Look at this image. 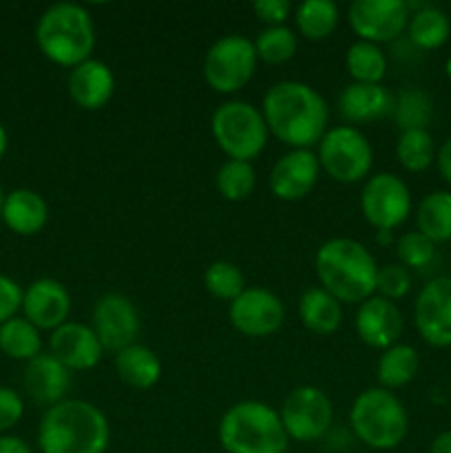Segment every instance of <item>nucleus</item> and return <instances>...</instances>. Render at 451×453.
<instances>
[{
    "instance_id": "7",
    "label": "nucleus",
    "mask_w": 451,
    "mask_h": 453,
    "mask_svg": "<svg viewBox=\"0 0 451 453\" xmlns=\"http://www.w3.org/2000/svg\"><path fill=\"white\" fill-rule=\"evenodd\" d=\"M210 131L228 159L252 162L268 146V124L259 106L246 100H226L212 113Z\"/></svg>"
},
{
    "instance_id": "32",
    "label": "nucleus",
    "mask_w": 451,
    "mask_h": 453,
    "mask_svg": "<svg viewBox=\"0 0 451 453\" xmlns=\"http://www.w3.org/2000/svg\"><path fill=\"white\" fill-rule=\"evenodd\" d=\"M396 159L407 173H423L436 162V142L427 128L401 131L396 140Z\"/></svg>"
},
{
    "instance_id": "33",
    "label": "nucleus",
    "mask_w": 451,
    "mask_h": 453,
    "mask_svg": "<svg viewBox=\"0 0 451 453\" xmlns=\"http://www.w3.org/2000/svg\"><path fill=\"white\" fill-rule=\"evenodd\" d=\"M255 44V51L259 62L265 65H286L292 58L296 56V49H299V38H296V31L290 29L287 25L281 27H265L256 34V38L252 40Z\"/></svg>"
},
{
    "instance_id": "6",
    "label": "nucleus",
    "mask_w": 451,
    "mask_h": 453,
    "mask_svg": "<svg viewBox=\"0 0 451 453\" xmlns=\"http://www.w3.org/2000/svg\"><path fill=\"white\" fill-rule=\"evenodd\" d=\"M349 427L370 449L392 451L401 447L409 434V414L396 394L376 385L354 398Z\"/></svg>"
},
{
    "instance_id": "29",
    "label": "nucleus",
    "mask_w": 451,
    "mask_h": 453,
    "mask_svg": "<svg viewBox=\"0 0 451 453\" xmlns=\"http://www.w3.org/2000/svg\"><path fill=\"white\" fill-rule=\"evenodd\" d=\"M340 20L339 4L332 0H303L294 9V25L299 35L312 42L327 40L336 31Z\"/></svg>"
},
{
    "instance_id": "21",
    "label": "nucleus",
    "mask_w": 451,
    "mask_h": 453,
    "mask_svg": "<svg viewBox=\"0 0 451 453\" xmlns=\"http://www.w3.org/2000/svg\"><path fill=\"white\" fill-rule=\"evenodd\" d=\"M22 385L31 401L44 407H53L66 398V392L71 388V372L53 354L42 352L25 365Z\"/></svg>"
},
{
    "instance_id": "41",
    "label": "nucleus",
    "mask_w": 451,
    "mask_h": 453,
    "mask_svg": "<svg viewBox=\"0 0 451 453\" xmlns=\"http://www.w3.org/2000/svg\"><path fill=\"white\" fill-rule=\"evenodd\" d=\"M22 288L16 279L0 274V326L18 317L22 308Z\"/></svg>"
},
{
    "instance_id": "5",
    "label": "nucleus",
    "mask_w": 451,
    "mask_h": 453,
    "mask_svg": "<svg viewBox=\"0 0 451 453\" xmlns=\"http://www.w3.org/2000/svg\"><path fill=\"white\" fill-rule=\"evenodd\" d=\"M217 441L226 453H286L287 438L279 410L264 401H239L221 414Z\"/></svg>"
},
{
    "instance_id": "15",
    "label": "nucleus",
    "mask_w": 451,
    "mask_h": 453,
    "mask_svg": "<svg viewBox=\"0 0 451 453\" xmlns=\"http://www.w3.org/2000/svg\"><path fill=\"white\" fill-rule=\"evenodd\" d=\"M414 326L432 348H451V277L424 283L414 301Z\"/></svg>"
},
{
    "instance_id": "1",
    "label": "nucleus",
    "mask_w": 451,
    "mask_h": 453,
    "mask_svg": "<svg viewBox=\"0 0 451 453\" xmlns=\"http://www.w3.org/2000/svg\"><path fill=\"white\" fill-rule=\"evenodd\" d=\"M261 113L270 135L290 150H312L327 133L330 106L327 100L299 80H281L265 91Z\"/></svg>"
},
{
    "instance_id": "34",
    "label": "nucleus",
    "mask_w": 451,
    "mask_h": 453,
    "mask_svg": "<svg viewBox=\"0 0 451 453\" xmlns=\"http://www.w3.org/2000/svg\"><path fill=\"white\" fill-rule=\"evenodd\" d=\"M217 193L226 202H243L250 197L256 188V171L252 162H239V159H226L215 175Z\"/></svg>"
},
{
    "instance_id": "44",
    "label": "nucleus",
    "mask_w": 451,
    "mask_h": 453,
    "mask_svg": "<svg viewBox=\"0 0 451 453\" xmlns=\"http://www.w3.org/2000/svg\"><path fill=\"white\" fill-rule=\"evenodd\" d=\"M429 453H451V429L438 434L429 445Z\"/></svg>"
},
{
    "instance_id": "40",
    "label": "nucleus",
    "mask_w": 451,
    "mask_h": 453,
    "mask_svg": "<svg viewBox=\"0 0 451 453\" xmlns=\"http://www.w3.org/2000/svg\"><path fill=\"white\" fill-rule=\"evenodd\" d=\"M252 13L265 27H281L294 13V7L287 0H256L252 4Z\"/></svg>"
},
{
    "instance_id": "10",
    "label": "nucleus",
    "mask_w": 451,
    "mask_h": 453,
    "mask_svg": "<svg viewBox=\"0 0 451 453\" xmlns=\"http://www.w3.org/2000/svg\"><path fill=\"white\" fill-rule=\"evenodd\" d=\"M411 190L394 173L367 177L361 190V215L376 233H394L411 215Z\"/></svg>"
},
{
    "instance_id": "24",
    "label": "nucleus",
    "mask_w": 451,
    "mask_h": 453,
    "mask_svg": "<svg viewBox=\"0 0 451 453\" xmlns=\"http://www.w3.org/2000/svg\"><path fill=\"white\" fill-rule=\"evenodd\" d=\"M299 321L312 334L332 336L343 326V303L321 286L308 288L299 299Z\"/></svg>"
},
{
    "instance_id": "23",
    "label": "nucleus",
    "mask_w": 451,
    "mask_h": 453,
    "mask_svg": "<svg viewBox=\"0 0 451 453\" xmlns=\"http://www.w3.org/2000/svg\"><path fill=\"white\" fill-rule=\"evenodd\" d=\"M0 219L13 234L34 237L49 224V203L38 190L13 188L4 195Z\"/></svg>"
},
{
    "instance_id": "37",
    "label": "nucleus",
    "mask_w": 451,
    "mask_h": 453,
    "mask_svg": "<svg viewBox=\"0 0 451 453\" xmlns=\"http://www.w3.org/2000/svg\"><path fill=\"white\" fill-rule=\"evenodd\" d=\"M394 246H396L398 264L405 265L407 270L427 268L433 261V257H436V243L429 242V239L424 237V234H420L418 230L402 233L401 237L394 242Z\"/></svg>"
},
{
    "instance_id": "42",
    "label": "nucleus",
    "mask_w": 451,
    "mask_h": 453,
    "mask_svg": "<svg viewBox=\"0 0 451 453\" xmlns=\"http://www.w3.org/2000/svg\"><path fill=\"white\" fill-rule=\"evenodd\" d=\"M436 166L442 180L451 186V137H447L440 149L436 150Z\"/></svg>"
},
{
    "instance_id": "4",
    "label": "nucleus",
    "mask_w": 451,
    "mask_h": 453,
    "mask_svg": "<svg viewBox=\"0 0 451 453\" xmlns=\"http://www.w3.org/2000/svg\"><path fill=\"white\" fill-rule=\"evenodd\" d=\"M96 40L93 16L78 3L49 4L35 22V42L40 53L62 69L71 71L91 60Z\"/></svg>"
},
{
    "instance_id": "3",
    "label": "nucleus",
    "mask_w": 451,
    "mask_h": 453,
    "mask_svg": "<svg viewBox=\"0 0 451 453\" xmlns=\"http://www.w3.org/2000/svg\"><path fill=\"white\" fill-rule=\"evenodd\" d=\"M111 425L104 411L82 398L47 407L38 425L40 453H106Z\"/></svg>"
},
{
    "instance_id": "17",
    "label": "nucleus",
    "mask_w": 451,
    "mask_h": 453,
    "mask_svg": "<svg viewBox=\"0 0 451 453\" xmlns=\"http://www.w3.org/2000/svg\"><path fill=\"white\" fill-rule=\"evenodd\" d=\"M354 330L363 345L371 349H387L398 343L405 330V319L394 301L374 295L363 301L354 317Z\"/></svg>"
},
{
    "instance_id": "27",
    "label": "nucleus",
    "mask_w": 451,
    "mask_h": 453,
    "mask_svg": "<svg viewBox=\"0 0 451 453\" xmlns=\"http://www.w3.org/2000/svg\"><path fill=\"white\" fill-rule=\"evenodd\" d=\"M416 230L432 243L451 242V193L433 190L416 208Z\"/></svg>"
},
{
    "instance_id": "31",
    "label": "nucleus",
    "mask_w": 451,
    "mask_h": 453,
    "mask_svg": "<svg viewBox=\"0 0 451 453\" xmlns=\"http://www.w3.org/2000/svg\"><path fill=\"white\" fill-rule=\"evenodd\" d=\"M345 71L352 82L383 84L387 73V56L378 44L356 40L345 51Z\"/></svg>"
},
{
    "instance_id": "30",
    "label": "nucleus",
    "mask_w": 451,
    "mask_h": 453,
    "mask_svg": "<svg viewBox=\"0 0 451 453\" xmlns=\"http://www.w3.org/2000/svg\"><path fill=\"white\" fill-rule=\"evenodd\" d=\"M0 352L13 361L29 363L42 354V334L25 317H13L0 326Z\"/></svg>"
},
{
    "instance_id": "39",
    "label": "nucleus",
    "mask_w": 451,
    "mask_h": 453,
    "mask_svg": "<svg viewBox=\"0 0 451 453\" xmlns=\"http://www.w3.org/2000/svg\"><path fill=\"white\" fill-rule=\"evenodd\" d=\"M25 416V401L13 388L0 385V436L16 427Z\"/></svg>"
},
{
    "instance_id": "46",
    "label": "nucleus",
    "mask_w": 451,
    "mask_h": 453,
    "mask_svg": "<svg viewBox=\"0 0 451 453\" xmlns=\"http://www.w3.org/2000/svg\"><path fill=\"white\" fill-rule=\"evenodd\" d=\"M445 73H447V78L451 80V56H449V60L445 62Z\"/></svg>"
},
{
    "instance_id": "47",
    "label": "nucleus",
    "mask_w": 451,
    "mask_h": 453,
    "mask_svg": "<svg viewBox=\"0 0 451 453\" xmlns=\"http://www.w3.org/2000/svg\"><path fill=\"white\" fill-rule=\"evenodd\" d=\"M4 190H3V186H0V212H3V203H4Z\"/></svg>"
},
{
    "instance_id": "25",
    "label": "nucleus",
    "mask_w": 451,
    "mask_h": 453,
    "mask_svg": "<svg viewBox=\"0 0 451 453\" xmlns=\"http://www.w3.org/2000/svg\"><path fill=\"white\" fill-rule=\"evenodd\" d=\"M115 374L126 388L146 392L162 379V361L149 345L133 343L115 354Z\"/></svg>"
},
{
    "instance_id": "22",
    "label": "nucleus",
    "mask_w": 451,
    "mask_h": 453,
    "mask_svg": "<svg viewBox=\"0 0 451 453\" xmlns=\"http://www.w3.org/2000/svg\"><path fill=\"white\" fill-rule=\"evenodd\" d=\"M339 115L349 127L376 122L392 113L394 96L383 84H361L352 82L340 91L339 96Z\"/></svg>"
},
{
    "instance_id": "26",
    "label": "nucleus",
    "mask_w": 451,
    "mask_h": 453,
    "mask_svg": "<svg viewBox=\"0 0 451 453\" xmlns=\"http://www.w3.org/2000/svg\"><path fill=\"white\" fill-rule=\"evenodd\" d=\"M420 372V354L414 345L396 343L392 348L383 349L376 363V380L378 388L396 392L405 388L418 376Z\"/></svg>"
},
{
    "instance_id": "38",
    "label": "nucleus",
    "mask_w": 451,
    "mask_h": 453,
    "mask_svg": "<svg viewBox=\"0 0 451 453\" xmlns=\"http://www.w3.org/2000/svg\"><path fill=\"white\" fill-rule=\"evenodd\" d=\"M411 290V273L401 264H387L376 274V295L387 301H401Z\"/></svg>"
},
{
    "instance_id": "13",
    "label": "nucleus",
    "mask_w": 451,
    "mask_h": 453,
    "mask_svg": "<svg viewBox=\"0 0 451 453\" xmlns=\"http://www.w3.org/2000/svg\"><path fill=\"white\" fill-rule=\"evenodd\" d=\"M230 326L248 339H268L281 330L286 305L281 296L268 288H246L228 303Z\"/></svg>"
},
{
    "instance_id": "8",
    "label": "nucleus",
    "mask_w": 451,
    "mask_h": 453,
    "mask_svg": "<svg viewBox=\"0 0 451 453\" xmlns=\"http://www.w3.org/2000/svg\"><path fill=\"white\" fill-rule=\"evenodd\" d=\"M314 153H317L321 173L339 184L365 181L374 166L371 142L361 128L349 127V124L327 128Z\"/></svg>"
},
{
    "instance_id": "35",
    "label": "nucleus",
    "mask_w": 451,
    "mask_h": 453,
    "mask_svg": "<svg viewBox=\"0 0 451 453\" xmlns=\"http://www.w3.org/2000/svg\"><path fill=\"white\" fill-rule=\"evenodd\" d=\"M433 104L432 97L420 88H405L394 97L392 118L401 131H416V128H427L432 122Z\"/></svg>"
},
{
    "instance_id": "45",
    "label": "nucleus",
    "mask_w": 451,
    "mask_h": 453,
    "mask_svg": "<svg viewBox=\"0 0 451 453\" xmlns=\"http://www.w3.org/2000/svg\"><path fill=\"white\" fill-rule=\"evenodd\" d=\"M7 146H9V133L7 128H4V124L0 122V159H3L4 153H7Z\"/></svg>"
},
{
    "instance_id": "28",
    "label": "nucleus",
    "mask_w": 451,
    "mask_h": 453,
    "mask_svg": "<svg viewBox=\"0 0 451 453\" xmlns=\"http://www.w3.org/2000/svg\"><path fill=\"white\" fill-rule=\"evenodd\" d=\"M409 42L420 51H433L440 49L451 35V22L442 9L424 4V7L411 12L409 25H407Z\"/></svg>"
},
{
    "instance_id": "43",
    "label": "nucleus",
    "mask_w": 451,
    "mask_h": 453,
    "mask_svg": "<svg viewBox=\"0 0 451 453\" xmlns=\"http://www.w3.org/2000/svg\"><path fill=\"white\" fill-rule=\"evenodd\" d=\"M0 453H34L31 447L27 445L22 438L11 436V434H3L0 436Z\"/></svg>"
},
{
    "instance_id": "9",
    "label": "nucleus",
    "mask_w": 451,
    "mask_h": 453,
    "mask_svg": "<svg viewBox=\"0 0 451 453\" xmlns=\"http://www.w3.org/2000/svg\"><path fill=\"white\" fill-rule=\"evenodd\" d=\"M259 58L250 38L241 34L221 35L208 47L202 73L208 87L221 96H234L255 75Z\"/></svg>"
},
{
    "instance_id": "12",
    "label": "nucleus",
    "mask_w": 451,
    "mask_h": 453,
    "mask_svg": "<svg viewBox=\"0 0 451 453\" xmlns=\"http://www.w3.org/2000/svg\"><path fill=\"white\" fill-rule=\"evenodd\" d=\"M411 18V4L405 0H354L348 9V22L358 40L387 44L401 38Z\"/></svg>"
},
{
    "instance_id": "11",
    "label": "nucleus",
    "mask_w": 451,
    "mask_h": 453,
    "mask_svg": "<svg viewBox=\"0 0 451 453\" xmlns=\"http://www.w3.org/2000/svg\"><path fill=\"white\" fill-rule=\"evenodd\" d=\"M287 438L296 442H317L330 432L334 420L332 398L314 385H299L279 407Z\"/></svg>"
},
{
    "instance_id": "19",
    "label": "nucleus",
    "mask_w": 451,
    "mask_h": 453,
    "mask_svg": "<svg viewBox=\"0 0 451 453\" xmlns=\"http://www.w3.org/2000/svg\"><path fill=\"white\" fill-rule=\"evenodd\" d=\"M49 354H53L73 374V372H88L97 367L104 348L91 326L66 321L49 336Z\"/></svg>"
},
{
    "instance_id": "18",
    "label": "nucleus",
    "mask_w": 451,
    "mask_h": 453,
    "mask_svg": "<svg viewBox=\"0 0 451 453\" xmlns=\"http://www.w3.org/2000/svg\"><path fill=\"white\" fill-rule=\"evenodd\" d=\"M22 317L40 332L57 330L69 321L71 295L57 279L40 277L22 292Z\"/></svg>"
},
{
    "instance_id": "2",
    "label": "nucleus",
    "mask_w": 451,
    "mask_h": 453,
    "mask_svg": "<svg viewBox=\"0 0 451 453\" xmlns=\"http://www.w3.org/2000/svg\"><path fill=\"white\" fill-rule=\"evenodd\" d=\"M314 274L323 290L348 305H361L376 295L378 264L365 243L352 237H332L314 255Z\"/></svg>"
},
{
    "instance_id": "14",
    "label": "nucleus",
    "mask_w": 451,
    "mask_h": 453,
    "mask_svg": "<svg viewBox=\"0 0 451 453\" xmlns=\"http://www.w3.org/2000/svg\"><path fill=\"white\" fill-rule=\"evenodd\" d=\"M91 327L104 352L118 354L128 345L137 343V334L141 330L140 312L126 295L106 292L93 305Z\"/></svg>"
},
{
    "instance_id": "16",
    "label": "nucleus",
    "mask_w": 451,
    "mask_h": 453,
    "mask_svg": "<svg viewBox=\"0 0 451 453\" xmlns=\"http://www.w3.org/2000/svg\"><path fill=\"white\" fill-rule=\"evenodd\" d=\"M321 166L314 150H287L270 168L268 188L279 202H301L318 184Z\"/></svg>"
},
{
    "instance_id": "20",
    "label": "nucleus",
    "mask_w": 451,
    "mask_h": 453,
    "mask_svg": "<svg viewBox=\"0 0 451 453\" xmlns=\"http://www.w3.org/2000/svg\"><path fill=\"white\" fill-rule=\"evenodd\" d=\"M66 93L78 109L88 111V113L104 109L115 93L113 69L97 58L82 62L69 71Z\"/></svg>"
},
{
    "instance_id": "36",
    "label": "nucleus",
    "mask_w": 451,
    "mask_h": 453,
    "mask_svg": "<svg viewBox=\"0 0 451 453\" xmlns=\"http://www.w3.org/2000/svg\"><path fill=\"white\" fill-rule=\"evenodd\" d=\"M203 288L208 295H212L219 301H234L243 290H246V277L241 270L233 264V261H212L206 270H203Z\"/></svg>"
}]
</instances>
